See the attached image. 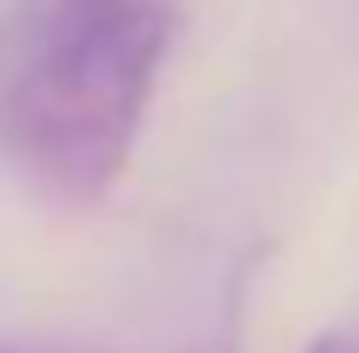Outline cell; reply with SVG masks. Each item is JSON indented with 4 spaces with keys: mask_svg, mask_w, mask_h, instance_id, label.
Masks as SVG:
<instances>
[{
    "mask_svg": "<svg viewBox=\"0 0 359 353\" xmlns=\"http://www.w3.org/2000/svg\"><path fill=\"white\" fill-rule=\"evenodd\" d=\"M177 12L165 0H29L0 83V147L59 206H95L130 165Z\"/></svg>",
    "mask_w": 359,
    "mask_h": 353,
    "instance_id": "cell-1",
    "label": "cell"
},
{
    "mask_svg": "<svg viewBox=\"0 0 359 353\" xmlns=\"http://www.w3.org/2000/svg\"><path fill=\"white\" fill-rule=\"evenodd\" d=\"M306 353H359V342L348 330H324V335H312L306 342Z\"/></svg>",
    "mask_w": 359,
    "mask_h": 353,
    "instance_id": "cell-2",
    "label": "cell"
},
{
    "mask_svg": "<svg viewBox=\"0 0 359 353\" xmlns=\"http://www.w3.org/2000/svg\"><path fill=\"white\" fill-rule=\"evenodd\" d=\"M218 353H230V347H218Z\"/></svg>",
    "mask_w": 359,
    "mask_h": 353,
    "instance_id": "cell-3",
    "label": "cell"
}]
</instances>
